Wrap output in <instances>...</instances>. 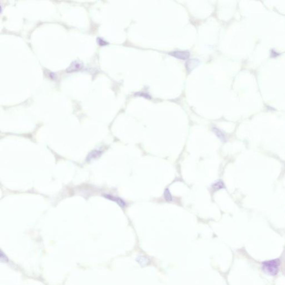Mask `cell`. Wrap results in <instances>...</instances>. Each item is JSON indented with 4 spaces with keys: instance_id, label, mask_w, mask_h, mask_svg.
Segmentation results:
<instances>
[{
    "instance_id": "obj_4",
    "label": "cell",
    "mask_w": 285,
    "mask_h": 285,
    "mask_svg": "<svg viewBox=\"0 0 285 285\" xmlns=\"http://www.w3.org/2000/svg\"><path fill=\"white\" fill-rule=\"evenodd\" d=\"M104 197L108 199H110L111 201L116 202L121 208H124L125 207V205H126L125 202L120 198H119L117 197H115V196H113V195H104Z\"/></svg>"
},
{
    "instance_id": "obj_1",
    "label": "cell",
    "mask_w": 285,
    "mask_h": 285,
    "mask_svg": "<svg viewBox=\"0 0 285 285\" xmlns=\"http://www.w3.org/2000/svg\"><path fill=\"white\" fill-rule=\"evenodd\" d=\"M279 266V259H275L263 262L262 263V268L266 273L270 276H275L278 272Z\"/></svg>"
},
{
    "instance_id": "obj_6",
    "label": "cell",
    "mask_w": 285,
    "mask_h": 285,
    "mask_svg": "<svg viewBox=\"0 0 285 285\" xmlns=\"http://www.w3.org/2000/svg\"><path fill=\"white\" fill-rule=\"evenodd\" d=\"M212 131L216 134V136L222 141H226V138L224 134L218 128L215 126L212 127Z\"/></svg>"
},
{
    "instance_id": "obj_10",
    "label": "cell",
    "mask_w": 285,
    "mask_h": 285,
    "mask_svg": "<svg viewBox=\"0 0 285 285\" xmlns=\"http://www.w3.org/2000/svg\"><path fill=\"white\" fill-rule=\"evenodd\" d=\"M137 261L141 266H143V265H146V264H148L149 261L148 259L144 257V256H140L138 258Z\"/></svg>"
},
{
    "instance_id": "obj_5",
    "label": "cell",
    "mask_w": 285,
    "mask_h": 285,
    "mask_svg": "<svg viewBox=\"0 0 285 285\" xmlns=\"http://www.w3.org/2000/svg\"><path fill=\"white\" fill-rule=\"evenodd\" d=\"M199 61L198 59H190L186 62V66L188 71L190 72L191 71H192L195 68L199 65Z\"/></svg>"
},
{
    "instance_id": "obj_11",
    "label": "cell",
    "mask_w": 285,
    "mask_h": 285,
    "mask_svg": "<svg viewBox=\"0 0 285 285\" xmlns=\"http://www.w3.org/2000/svg\"><path fill=\"white\" fill-rule=\"evenodd\" d=\"M97 43L101 46H103V45L104 46V45H106L108 44V43L105 40H104L103 39H102L101 38H97Z\"/></svg>"
},
{
    "instance_id": "obj_2",
    "label": "cell",
    "mask_w": 285,
    "mask_h": 285,
    "mask_svg": "<svg viewBox=\"0 0 285 285\" xmlns=\"http://www.w3.org/2000/svg\"><path fill=\"white\" fill-rule=\"evenodd\" d=\"M169 54L170 55L174 57L175 58L181 59V60H187L190 57V52L188 51H182V50H177L171 52H169Z\"/></svg>"
},
{
    "instance_id": "obj_9",
    "label": "cell",
    "mask_w": 285,
    "mask_h": 285,
    "mask_svg": "<svg viewBox=\"0 0 285 285\" xmlns=\"http://www.w3.org/2000/svg\"><path fill=\"white\" fill-rule=\"evenodd\" d=\"M135 96L141 97H143L144 98L148 99H151V97L149 95V94H148V93H146V92H138L135 93Z\"/></svg>"
},
{
    "instance_id": "obj_3",
    "label": "cell",
    "mask_w": 285,
    "mask_h": 285,
    "mask_svg": "<svg viewBox=\"0 0 285 285\" xmlns=\"http://www.w3.org/2000/svg\"><path fill=\"white\" fill-rule=\"evenodd\" d=\"M83 64L81 62L79 61H75L71 63L69 67L66 69V71L68 72L77 71L83 68Z\"/></svg>"
},
{
    "instance_id": "obj_7",
    "label": "cell",
    "mask_w": 285,
    "mask_h": 285,
    "mask_svg": "<svg viewBox=\"0 0 285 285\" xmlns=\"http://www.w3.org/2000/svg\"><path fill=\"white\" fill-rule=\"evenodd\" d=\"M211 187H212V189L214 190H218L225 188V186H224V184L222 181L220 180V181H217L215 183H213Z\"/></svg>"
},
{
    "instance_id": "obj_8",
    "label": "cell",
    "mask_w": 285,
    "mask_h": 285,
    "mask_svg": "<svg viewBox=\"0 0 285 285\" xmlns=\"http://www.w3.org/2000/svg\"><path fill=\"white\" fill-rule=\"evenodd\" d=\"M164 197L167 202H171L173 201V197L171 195L168 188L166 189L164 192Z\"/></svg>"
}]
</instances>
